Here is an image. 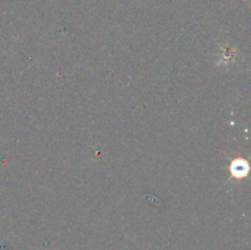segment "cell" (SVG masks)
I'll return each mask as SVG.
<instances>
[{
  "mask_svg": "<svg viewBox=\"0 0 251 250\" xmlns=\"http://www.w3.org/2000/svg\"><path fill=\"white\" fill-rule=\"evenodd\" d=\"M232 171L233 173H234V175L237 176H242V175H245L248 172V166L245 162L243 161H238L235 162L234 164H233L232 167Z\"/></svg>",
  "mask_w": 251,
  "mask_h": 250,
  "instance_id": "6da1fadb",
  "label": "cell"
}]
</instances>
